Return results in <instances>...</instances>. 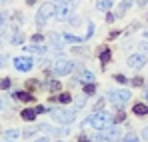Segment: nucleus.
<instances>
[{
	"instance_id": "f257e3e1",
	"label": "nucleus",
	"mask_w": 148,
	"mask_h": 142,
	"mask_svg": "<svg viewBox=\"0 0 148 142\" xmlns=\"http://www.w3.org/2000/svg\"><path fill=\"white\" fill-rule=\"evenodd\" d=\"M110 114L108 112H96V114H92L90 118L86 120L90 126H94L96 130H102V128H106V126H110Z\"/></svg>"
},
{
	"instance_id": "f03ea898",
	"label": "nucleus",
	"mask_w": 148,
	"mask_h": 142,
	"mask_svg": "<svg viewBox=\"0 0 148 142\" xmlns=\"http://www.w3.org/2000/svg\"><path fill=\"white\" fill-rule=\"evenodd\" d=\"M118 136H120V130H118V128L106 126V128H102L98 134L94 136V140H98V142H114V140H118Z\"/></svg>"
},
{
	"instance_id": "7ed1b4c3",
	"label": "nucleus",
	"mask_w": 148,
	"mask_h": 142,
	"mask_svg": "<svg viewBox=\"0 0 148 142\" xmlns=\"http://www.w3.org/2000/svg\"><path fill=\"white\" fill-rule=\"evenodd\" d=\"M74 70V64L70 60H66V58H58L54 64H52V72L56 74V76H66V74H70Z\"/></svg>"
},
{
	"instance_id": "20e7f679",
	"label": "nucleus",
	"mask_w": 148,
	"mask_h": 142,
	"mask_svg": "<svg viewBox=\"0 0 148 142\" xmlns=\"http://www.w3.org/2000/svg\"><path fill=\"white\" fill-rule=\"evenodd\" d=\"M50 116L56 120V122H60V124H70V122H74V118H76L74 112L62 110V108H54V110L50 112Z\"/></svg>"
},
{
	"instance_id": "39448f33",
	"label": "nucleus",
	"mask_w": 148,
	"mask_h": 142,
	"mask_svg": "<svg viewBox=\"0 0 148 142\" xmlns=\"http://www.w3.org/2000/svg\"><path fill=\"white\" fill-rule=\"evenodd\" d=\"M108 98L114 106H124L128 100H130V92L128 90H110L108 92Z\"/></svg>"
},
{
	"instance_id": "423d86ee",
	"label": "nucleus",
	"mask_w": 148,
	"mask_h": 142,
	"mask_svg": "<svg viewBox=\"0 0 148 142\" xmlns=\"http://www.w3.org/2000/svg\"><path fill=\"white\" fill-rule=\"evenodd\" d=\"M54 8H56V6H54L52 2H46V4H42V6L38 8V14H36V22L42 26V24H44V22H46V20L50 18V16L54 14Z\"/></svg>"
},
{
	"instance_id": "0eeeda50",
	"label": "nucleus",
	"mask_w": 148,
	"mask_h": 142,
	"mask_svg": "<svg viewBox=\"0 0 148 142\" xmlns=\"http://www.w3.org/2000/svg\"><path fill=\"white\" fill-rule=\"evenodd\" d=\"M70 12H72V4L70 2H60L54 8V14H56L58 20H68L70 18Z\"/></svg>"
},
{
	"instance_id": "6e6552de",
	"label": "nucleus",
	"mask_w": 148,
	"mask_h": 142,
	"mask_svg": "<svg viewBox=\"0 0 148 142\" xmlns=\"http://www.w3.org/2000/svg\"><path fill=\"white\" fill-rule=\"evenodd\" d=\"M14 66H16V70H20V72H28L34 66V62H32V58L20 56V58H14Z\"/></svg>"
},
{
	"instance_id": "1a4fd4ad",
	"label": "nucleus",
	"mask_w": 148,
	"mask_h": 142,
	"mask_svg": "<svg viewBox=\"0 0 148 142\" xmlns=\"http://www.w3.org/2000/svg\"><path fill=\"white\" fill-rule=\"evenodd\" d=\"M128 66H130V68H142V66H146V56H142V54L130 56V58H128Z\"/></svg>"
},
{
	"instance_id": "9d476101",
	"label": "nucleus",
	"mask_w": 148,
	"mask_h": 142,
	"mask_svg": "<svg viewBox=\"0 0 148 142\" xmlns=\"http://www.w3.org/2000/svg\"><path fill=\"white\" fill-rule=\"evenodd\" d=\"M110 58H112V52H110L108 48H102V52H100V62H102V66H104V64H108V62H110Z\"/></svg>"
},
{
	"instance_id": "9b49d317",
	"label": "nucleus",
	"mask_w": 148,
	"mask_h": 142,
	"mask_svg": "<svg viewBox=\"0 0 148 142\" xmlns=\"http://www.w3.org/2000/svg\"><path fill=\"white\" fill-rule=\"evenodd\" d=\"M134 114H138V116L148 114V106L146 104H134Z\"/></svg>"
},
{
	"instance_id": "f8f14e48",
	"label": "nucleus",
	"mask_w": 148,
	"mask_h": 142,
	"mask_svg": "<svg viewBox=\"0 0 148 142\" xmlns=\"http://www.w3.org/2000/svg\"><path fill=\"white\" fill-rule=\"evenodd\" d=\"M14 98H18V100H22V102H32V100H34V96L28 94V92H16Z\"/></svg>"
},
{
	"instance_id": "ddd939ff",
	"label": "nucleus",
	"mask_w": 148,
	"mask_h": 142,
	"mask_svg": "<svg viewBox=\"0 0 148 142\" xmlns=\"http://www.w3.org/2000/svg\"><path fill=\"white\" fill-rule=\"evenodd\" d=\"M36 114H38L36 108H34V110H30V108L22 110V118H24V120H34V118H36Z\"/></svg>"
},
{
	"instance_id": "4468645a",
	"label": "nucleus",
	"mask_w": 148,
	"mask_h": 142,
	"mask_svg": "<svg viewBox=\"0 0 148 142\" xmlns=\"http://www.w3.org/2000/svg\"><path fill=\"white\" fill-rule=\"evenodd\" d=\"M112 4H114V0H98L96 8H98V10H108Z\"/></svg>"
},
{
	"instance_id": "2eb2a0df",
	"label": "nucleus",
	"mask_w": 148,
	"mask_h": 142,
	"mask_svg": "<svg viewBox=\"0 0 148 142\" xmlns=\"http://www.w3.org/2000/svg\"><path fill=\"white\" fill-rule=\"evenodd\" d=\"M80 80H88V82H94V74L90 70H82L80 72Z\"/></svg>"
},
{
	"instance_id": "dca6fc26",
	"label": "nucleus",
	"mask_w": 148,
	"mask_h": 142,
	"mask_svg": "<svg viewBox=\"0 0 148 142\" xmlns=\"http://www.w3.org/2000/svg\"><path fill=\"white\" fill-rule=\"evenodd\" d=\"M94 92H96V84H94V82H88V84H84V94H94Z\"/></svg>"
},
{
	"instance_id": "f3484780",
	"label": "nucleus",
	"mask_w": 148,
	"mask_h": 142,
	"mask_svg": "<svg viewBox=\"0 0 148 142\" xmlns=\"http://www.w3.org/2000/svg\"><path fill=\"white\" fill-rule=\"evenodd\" d=\"M58 102H62V104H68V102H72V96L68 94V92H64V94H60L58 98H56Z\"/></svg>"
},
{
	"instance_id": "a211bd4d",
	"label": "nucleus",
	"mask_w": 148,
	"mask_h": 142,
	"mask_svg": "<svg viewBox=\"0 0 148 142\" xmlns=\"http://www.w3.org/2000/svg\"><path fill=\"white\" fill-rule=\"evenodd\" d=\"M124 142H138V136H136L134 132H128V134L124 136Z\"/></svg>"
},
{
	"instance_id": "6ab92c4d",
	"label": "nucleus",
	"mask_w": 148,
	"mask_h": 142,
	"mask_svg": "<svg viewBox=\"0 0 148 142\" xmlns=\"http://www.w3.org/2000/svg\"><path fill=\"white\" fill-rule=\"evenodd\" d=\"M6 88H10V80L8 78H0V90H6Z\"/></svg>"
},
{
	"instance_id": "aec40b11",
	"label": "nucleus",
	"mask_w": 148,
	"mask_h": 142,
	"mask_svg": "<svg viewBox=\"0 0 148 142\" xmlns=\"http://www.w3.org/2000/svg\"><path fill=\"white\" fill-rule=\"evenodd\" d=\"M48 88L52 90V92H56V90H60V82H56V80H52L48 84Z\"/></svg>"
},
{
	"instance_id": "412c9836",
	"label": "nucleus",
	"mask_w": 148,
	"mask_h": 142,
	"mask_svg": "<svg viewBox=\"0 0 148 142\" xmlns=\"http://www.w3.org/2000/svg\"><path fill=\"white\" fill-rule=\"evenodd\" d=\"M64 40H66V42H80V38H76V36H70V34H66V36H64Z\"/></svg>"
},
{
	"instance_id": "4be33fe9",
	"label": "nucleus",
	"mask_w": 148,
	"mask_h": 142,
	"mask_svg": "<svg viewBox=\"0 0 148 142\" xmlns=\"http://www.w3.org/2000/svg\"><path fill=\"white\" fill-rule=\"evenodd\" d=\"M28 50H30V52H44L46 48H44V46H38V48H36V46H30Z\"/></svg>"
},
{
	"instance_id": "5701e85b",
	"label": "nucleus",
	"mask_w": 148,
	"mask_h": 142,
	"mask_svg": "<svg viewBox=\"0 0 148 142\" xmlns=\"http://www.w3.org/2000/svg\"><path fill=\"white\" fill-rule=\"evenodd\" d=\"M6 134H8V138H18V136H20V134H18L16 130H8Z\"/></svg>"
},
{
	"instance_id": "b1692460",
	"label": "nucleus",
	"mask_w": 148,
	"mask_h": 142,
	"mask_svg": "<svg viewBox=\"0 0 148 142\" xmlns=\"http://www.w3.org/2000/svg\"><path fill=\"white\" fill-rule=\"evenodd\" d=\"M116 82H120V84H126V78H124L122 74H116Z\"/></svg>"
},
{
	"instance_id": "393cba45",
	"label": "nucleus",
	"mask_w": 148,
	"mask_h": 142,
	"mask_svg": "<svg viewBox=\"0 0 148 142\" xmlns=\"http://www.w3.org/2000/svg\"><path fill=\"white\" fill-rule=\"evenodd\" d=\"M142 82H144L142 78H134V80H132V84H134V86H142Z\"/></svg>"
},
{
	"instance_id": "a878e982",
	"label": "nucleus",
	"mask_w": 148,
	"mask_h": 142,
	"mask_svg": "<svg viewBox=\"0 0 148 142\" xmlns=\"http://www.w3.org/2000/svg\"><path fill=\"white\" fill-rule=\"evenodd\" d=\"M114 120H116V122H122V120H124V114H122V112H120V114H116V116H114Z\"/></svg>"
},
{
	"instance_id": "bb28decb",
	"label": "nucleus",
	"mask_w": 148,
	"mask_h": 142,
	"mask_svg": "<svg viewBox=\"0 0 148 142\" xmlns=\"http://www.w3.org/2000/svg\"><path fill=\"white\" fill-rule=\"evenodd\" d=\"M32 40H34V42H40V40H42V36H40V34H34V38H32Z\"/></svg>"
},
{
	"instance_id": "cd10ccee",
	"label": "nucleus",
	"mask_w": 148,
	"mask_h": 142,
	"mask_svg": "<svg viewBox=\"0 0 148 142\" xmlns=\"http://www.w3.org/2000/svg\"><path fill=\"white\" fill-rule=\"evenodd\" d=\"M140 48H142V50H146V52H148V42H140Z\"/></svg>"
},
{
	"instance_id": "c85d7f7f",
	"label": "nucleus",
	"mask_w": 148,
	"mask_h": 142,
	"mask_svg": "<svg viewBox=\"0 0 148 142\" xmlns=\"http://www.w3.org/2000/svg\"><path fill=\"white\" fill-rule=\"evenodd\" d=\"M142 136H144V138L148 140V128H144V132H142Z\"/></svg>"
},
{
	"instance_id": "c756f323",
	"label": "nucleus",
	"mask_w": 148,
	"mask_h": 142,
	"mask_svg": "<svg viewBox=\"0 0 148 142\" xmlns=\"http://www.w3.org/2000/svg\"><path fill=\"white\" fill-rule=\"evenodd\" d=\"M36 142H48V138H40V140H36Z\"/></svg>"
},
{
	"instance_id": "7c9ffc66",
	"label": "nucleus",
	"mask_w": 148,
	"mask_h": 142,
	"mask_svg": "<svg viewBox=\"0 0 148 142\" xmlns=\"http://www.w3.org/2000/svg\"><path fill=\"white\" fill-rule=\"evenodd\" d=\"M138 4H140V6H142V4H146V0H138Z\"/></svg>"
},
{
	"instance_id": "2f4dec72",
	"label": "nucleus",
	"mask_w": 148,
	"mask_h": 142,
	"mask_svg": "<svg viewBox=\"0 0 148 142\" xmlns=\"http://www.w3.org/2000/svg\"><path fill=\"white\" fill-rule=\"evenodd\" d=\"M2 106H4V102H2V100H0V110H2Z\"/></svg>"
},
{
	"instance_id": "473e14b6",
	"label": "nucleus",
	"mask_w": 148,
	"mask_h": 142,
	"mask_svg": "<svg viewBox=\"0 0 148 142\" xmlns=\"http://www.w3.org/2000/svg\"><path fill=\"white\" fill-rule=\"evenodd\" d=\"M2 22H4V18H2V16H0V26H2Z\"/></svg>"
},
{
	"instance_id": "72a5a7b5",
	"label": "nucleus",
	"mask_w": 148,
	"mask_h": 142,
	"mask_svg": "<svg viewBox=\"0 0 148 142\" xmlns=\"http://www.w3.org/2000/svg\"><path fill=\"white\" fill-rule=\"evenodd\" d=\"M80 142H88V140H86V138H80Z\"/></svg>"
},
{
	"instance_id": "f704fd0d",
	"label": "nucleus",
	"mask_w": 148,
	"mask_h": 142,
	"mask_svg": "<svg viewBox=\"0 0 148 142\" xmlns=\"http://www.w3.org/2000/svg\"><path fill=\"white\" fill-rule=\"evenodd\" d=\"M144 36H146V38H148V30H146V32H144Z\"/></svg>"
},
{
	"instance_id": "c9c22d12",
	"label": "nucleus",
	"mask_w": 148,
	"mask_h": 142,
	"mask_svg": "<svg viewBox=\"0 0 148 142\" xmlns=\"http://www.w3.org/2000/svg\"><path fill=\"white\" fill-rule=\"evenodd\" d=\"M32 2H34V0H28V4H32Z\"/></svg>"
}]
</instances>
